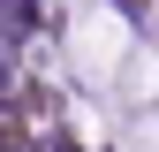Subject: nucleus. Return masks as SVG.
Wrapping results in <instances>:
<instances>
[{
    "instance_id": "obj_3",
    "label": "nucleus",
    "mask_w": 159,
    "mask_h": 152,
    "mask_svg": "<svg viewBox=\"0 0 159 152\" xmlns=\"http://www.w3.org/2000/svg\"><path fill=\"white\" fill-rule=\"evenodd\" d=\"M0 61H8V53H0Z\"/></svg>"
},
{
    "instance_id": "obj_1",
    "label": "nucleus",
    "mask_w": 159,
    "mask_h": 152,
    "mask_svg": "<svg viewBox=\"0 0 159 152\" xmlns=\"http://www.w3.org/2000/svg\"><path fill=\"white\" fill-rule=\"evenodd\" d=\"M0 152H15V122H8V114H0Z\"/></svg>"
},
{
    "instance_id": "obj_2",
    "label": "nucleus",
    "mask_w": 159,
    "mask_h": 152,
    "mask_svg": "<svg viewBox=\"0 0 159 152\" xmlns=\"http://www.w3.org/2000/svg\"><path fill=\"white\" fill-rule=\"evenodd\" d=\"M8 91H15V69H8V61H0V99H8Z\"/></svg>"
}]
</instances>
